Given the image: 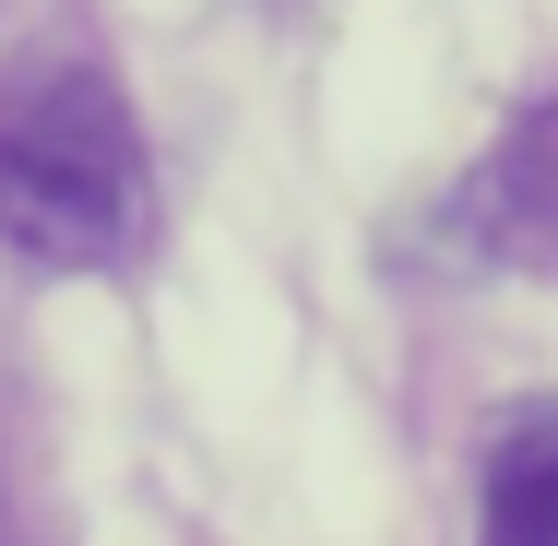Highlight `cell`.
<instances>
[{"instance_id": "1", "label": "cell", "mask_w": 558, "mask_h": 546, "mask_svg": "<svg viewBox=\"0 0 558 546\" xmlns=\"http://www.w3.org/2000/svg\"><path fill=\"white\" fill-rule=\"evenodd\" d=\"M143 226V131L96 60L0 72V238L48 274H96Z\"/></svg>"}, {"instance_id": "2", "label": "cell", "mask_w": 558, "mask_h": 546, "mask_svg": "<svg viewBox=\"0 0 558 546\" xmlns=\"http://www.w3.org/2000/svg\"><path fill=\"white\" fill-rule=\"evenodd\" d=\"M463 238L487 250V262H511V274H558V96L511 119L499 143H487V167L463 179Z\"/></svg>"}, {"instance_id": "3", "label": "cell", "mask_w": 558, "mask_h": 546, "mask_svg": "<svg viewBox=\"0 0 558 546\" xmlns=\"http://www.w3.org/2000/svg\"><path fill=\"white\" fill-rule=\"evenodd\" d=\"M475 546H558V416H511L499 428Z\"/></svg>"}]
</instances>
